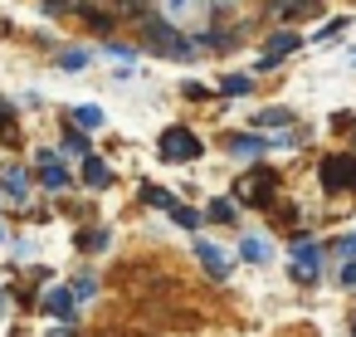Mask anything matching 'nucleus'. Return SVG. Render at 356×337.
<instances>
[{"label": "nucleus", "instance_id": "f257e3e1", "mask_svg": "<svg viewBox=\"0 0 356 337\" xmlns=\"http://www.w3.org/2000/svg\"><path fill=\"white\" fill-rule=\"evenodd\" d=\"M142 45L152 49V54H166V59H191L200 45L195 40H186L171 20H161V15H152V20H142Z\"/></svg>", "mask_w": 356, "mask_h": 337}, {"label": "nucleus", "instance_id": "f03ea898", "mask_svg": "<svg viewBox=\"0 0 356 337\" xmlns=\"http://www.w3.org/2000/svg\"><path fill=\"white\" fill-rule=\"evenodd\" d=\"M156 157H161V162H171V166H186V162H200V157H205V142H200L191 127H181V123H176V127H166V132H161Z\"/></svg>", "mask_w": 356, "mask_h": 337}, {"label": "nucleus", "instance_id": "7ed1b4c3", "mask_svg": "<svg viewBox=\"0 0 356 337\" xmlns=\"http://www.w3.org/2000/svg\"><path fill=\"white\" fill-rule=\"evenodd\" d=\"M317 181L327 196H341V191H356V152H327L317 162Z\"/></svg>", "mask_w": 356, "mask_h": 337}, {"label": "nucleus", "instance_id": "20e7f679", "mask_svg": "<svg viewBox=\"0 0 356 337\" xmlns=\"http://www.w3.org/2000/svg\"><path fill=\"white\" fill-rule=\"evenodd\" d=\"M273 191H278V171L273 166H254L249 176L234 181V201L239 205H273Z\"/></svg>", "mask_w": 356, "mask_h": 337}, {"label": "nucleus", "instance_id": "39448f33", "mask_svg": "<svg viewBox=\"0 0 356 337\" xmlns=\"http://www.w3.org/2000/svg\"><path fill=\"white\" fill-rule=\"evenodd\" d=\"M298 49H302V35H298V30H273L254 69H259V74H273V69H278V64H283L288 54H298Z\"/></svg>", "mask_w": 356, "mask_h": 337}, {"label": "nucleus", "instance_id": "423d86ee", "mask_svg": "<svg viewBox=\"0 0 356 337\" xmlns=\"http://www.w3.org/2000/svg\"><path fill=\"white\" fill-rule=\"evenodd\" d=\"M225 147H229V157H239V162H259V157H264L273 142H268L264 132H234Z\"/></svg>", "mask_w": 356, "mask_h": 337}, {"label": "nucleus", "instance_id": "0eeeda50", "mask_svg": "<svg viewBox=\"0 0 356 337\" xmlns=\"http://www.w3.org/2000/svg\"><path fill=\"white\" fill-rule=\"evenodd\" d=\"M195 259L205 264V274H210L215 283H225V279H229V259H225V254H220L210 240H195Z\"/></svg>", "mask_w": 356, "mask_h": 337}, {"label": "nucleus", "instance_id": "6e6552de", "mask_svg": "<svg viewBox=\"0 0 356 337\" xmlns=\"http://www.w3.org/2000/svg\"><path fill=\"white\" fill-rule=\"evenodd\" d=\"M44 313L74 322V318H79V293H74V288H49V293H44Z\"/></svg>", "mask_w": 356, "mask_h": 337}, {"label": "nucleus", "instance_id": "1a4fd4ad", "mask_svg": "<svg viewBox=\"0 0 356 337\" xmlns=\"http://www.w3.org/2000/svg\"><path fill=\"white\" fill-rule=\"evenodd\" d=\"M79 176H83L88 191H108V186H113V166H108L103 157H93V152L83 157V171H79Z\"/></svg>", "mask_w": 356, "mask_h": 337}, {"label": "nucleus", "instance_id": "9d476101", "mask_svg": "<svg viewBox=\"0 0 356 337\" xmlns=\"http://www.w3.org/2000/svg\"><path fill=\"white\" fill-rule=\"evenodd\" d=\"M322 6V0H268V10L278 15V20H302V15H312Z\"/></svg>", "mask_w": 356, "mask_h": 337}, {"label": "nucleus", "instance_id": "9b49d317", "mask_svg": "<svg viewBox=\"0 0 356 337\" xmlns=\"http://www.w3.org/2000/svg\"><path fill=\"white\" fill-rule=\"evenodd\" d=\"M293 123H298L293 108H259V113H254V127H259V132H264V127H293Z\"/></svg>", "mask_w": 356, "mask_h": 337}, {"label": "nucleus", "instance_id": "f8f14e48", "mask_svg": "<svg viewBox=\"0 0 356 337\" xmlns=\"http://www.w3.org/2000/svg\"><path fill=\"white\" fill-rule=\"evenodd\" d=\"M346 30H351V15H332V20H327V25L312 35V45H337Z\"/></svg>", "mask_w": 356, "mask_h": 337}, {"label": "nucleus", "instance_id": "ddd939ff", "mask_svg": "<svg viewBox=\"0 0 356 337\" xmlns=\"http://www.w3.org/2000/svg\"><path fill=\"white\" fill-rule=\"evenodd\" d=\"M234 215H239V201H225V196H215V201L205 205V220H215V225H234Z\"/></svg>", "mask_w": 356, "mask_h": 337}, {"label": "nucleus", "instance_id": "4468645a", "mask_svg": "<svg viewBox=\"0 0 356 337\" xmlns=\"http://www.w3.org/2000/svg\"><path fill=\"white\" fill-rule=\"evenodd\" d=\"M195 45H200V49H215V54H225V49H234V45H239V35H234V30H229V35H225V30H205Z\"/></svg>", "mask_w": 356, "mask_h": 337}, {"label": "nucleus", "instance_id": "2eb2a0df", "mask_svg": "<svg viewBox=\"0 0 356 337\" xmlns=\"http://www.w3.org/2000/svg\"><path fill=\"white\" fill-rule=\"evenodd\" d=\"M220 93H225V98H249V93H254V79H249V74H225V79H220Z\"/></svg>", "mask_w": 356, "mask_h": 337}, {"label": "nucleus", "instance_id": "dca6fc26", "mask_svg": "<svg viewBox=\"0 0 356 337\" xmlns=\"http://www.w3.org/2000/svg\"><path fill=\"white\" fill-rule=\"evenodd\" d=\"M142 205H152V210H166V215H171L176 196H171L166 186H152V181H147V186H142Z\"/></svg>", "mask_w": 356, "mask_h": 337}, {"label": "nucleus", "instance_id": "f3484780", "mask_svg": "<svg viewBox=\"0 0 356 337\" xmlns=\"http://www.w3.org/2000/svg\"><path fill=\"white\" fill-rule=\"evenodd\" d=\"M59 152H64V157H88L93 147H88V137H83L79 127H69V123H64V147H59Z\"/></svg>", "mask_w": 356, "mask_h": 337}, {"label": "nucleus", "instance_id": "a211bd4d", "mask_svg": "<svg viewBox=\"0 0 356 337\" xmlns=\"http://www.w3.org/2000/svg\"><path fill=\"white\" fill-rule=\"evenodd\" d=\"M239 259H244V264H264V259H268V244H264L259 235H244V240H239Z\"/></svg>", "mask_w": 356, "mask_h": 337}, {"label": "nucleus", "instance_id": "6ab92c4d", "mask_svg": "<svg viewBox=\"0 0 356 337\" xmlns=\"http://www.w3.org/2000/svg\"><path fill=\"white\" fill-rule=\"evenodd\" d=\"M288 279L302 283V288H312V283L322 279V264H302V259H293V264H288Z\"/></svg>", "mask_w": 356, "mask_h": 337}, {"label": "nucleus", "instance_id": "aec40b11", "mask_svg": "<svg viewBox=\"0 0 356 337\" xmlns=\"http://www.w3.org/2000/svg\"><path fill=\"white\" fill-rule=\"evenodd\" d=\"M44 186H49V191H69V186H74V176H69L59 162H49V166H44Z\"/></svg>", "mask_w": 356, "mask_h": 337}, {"label": "nucleus", "instance_id": "412c9836", "mask_svg": "<svg viewBox=\"0 0 356 337\" xmlns=\"http://www.w3.org/2000/svg\"><path fill=\"white\" fill-rule=\"evenodd\" d=\"M171 220H176L181 230H200V225H205V215L191 210V205H171Z\"/></svg>", "mask_w": 356, "mask_h": 337}, {"label": "nucleus", "instance_id": "4be33fe9", "mask_svg": "<svg viewBox=\"0 0 356 337\" xmlns=\"http://www.w3.org/2000/svg\"><path fill=\"white\" fill-rule=\"evenodd\" d=\"M6 191H10V201H25L30 191H25V171L20 166H6Z\"/></svg>", "mask_w": 356, "mask_h": 337}, {"label": "nucleus", "instance_id": "5701e85b", "mask_svg": "<svg viewBox=\"0 0 356 337\" xmlns=\"http://www.w3.org/2000/svg\"><path fill=\"white\" fill-rule=\"evenodd\" d=\"M108 240H113V235H108V225L83 230V235H79V249H108Z\"/></svg>", "mask_w": 356, "mask_h": 337}, {"label": "nucleus", "instance_id": "b1692460", "mask_svg": "<svg viewBox=\"0 0 356 337\" xmlns=\"http://www.w3.org/2000/svg\"><path fill=\"white\" fill-rule=\"evenodd\" d=\"M79 15H83L98 35H108V30H113V15H103V10H93V6H79Z\"/></svg>", "mask_w": 356, "mask_h": 337}, {"label": "nucleus", "instance_id": "393cba45", "mask_svg": "<svg viewBox=\"0 0 356 337\" xmlns=\"http://www.w3.org/2000/svg\"><path fill=\"white\" fill-rule=\"evenodd\" d=\"M74 123H79V127H103V113H98L93 103H79V108H74Z\"/></svg>", "mask_w": 356, "mask_h": 337}, {"label": "nucleus", "instance_id": "a878e982", "mask_svg": "<svg viewBox=\"0 0 356 337\" xmlns=\"http://www.w3.org/2000/svg\"><path fill=\"white\" fill-rule=\"evenodd\" d=\"M337 283H341L346 293H356V254H351V259H341V269H337Z\"/></svg>", "mask_w": 356, "mask_h": 337}, {"label": "nucleus", "instance_id": "bb28decb", "mask_svg": "<svg viewBox=\"0 0 356 337\" xmlns=\"http://www.w3.org/2000/svg\"><path fill=\"white\" fill-rule=\"evenodd\" d=\"M59 64H64V69H69V74H79V69H83V64H88V54H83V49H69V54H64V59H59Z\"/></svg>", "mask_w": 356, "mask_h": 337}, {"label": "nucleus", "instance_id": "cd10ccee", "mask_svg": "<svg viewBox=\"0 0 356 337\" xmlns=\"http://www.w3.org/2000/svg\"><path fill=\"white\" fill-rule=\"evenodd\" d=\"M332 254H341V259H351V254H356V235H341V240L332 244Z\"/></svg>", "mask_w": 356, "mask_h": 337}, {"label": "nucleus", "instance_id": "c85d7f7f", "mask_svg": "<svg viewBox=\"0 0 356 337\" xmlns=\"http://www.w3.org/2000/svg\"><path fill=\"white\" fill-rule=\"evenodd\" d=\"M181 93H186V98H195V103H200V98H210V88H205V84H195V79H191Z\"/></svg>", "mask_w": 356, "mask_h": 337}, {"label": "nucleus", "instance_id": "c756f323", "mask_svg": "<svg viewBox=\"0 0 356 337\" xmlns=\"http://www.w3.org/2000/svg\"><path fill=\"white\" fill-rule=\"evenodd\" d=\"M0 142H15V118H10V113L0 118Z\"/></svg>", "mask_w": 356, "mask_h": 337}, {"label": "nucleus", "instance_id": "7c9ffc66", "mask_svg": "<svg viewBox=\"0 0 356 337\" xmlns=\"http://www.w3.org/2000/svg\"><path fill=\"white\" fill-rule=\"evenodd\" d=\"M83 0H44V10H79Z\"/></svg>", "mask_w": 356, "mask_h": 337}, {"label": "nucleus", "instance_id": "2f4dec72", "mask_svg": "<svg viewBox=\"0 0 356 337\" xmlns=\"http://www.w3.org/2000/svg\"><path fill=\"white\" fill-rule=\"evenodd\" d=\"M49 337H74V327H59V332H49Z\"/></svg>", "mask_w": 356, "mask_h": 337}, {"label": "nucleus", "instance_id": "473e14b6", "mask_svg": "<svg viewBox=\"0 0 356 337\" xmlns=\"http://www.w3.org/2000/svg\"><path fill=\"white\" fill-rule=\"evenodd\" d=\"M210 6H215V10H225V6H234V0H210Z\"/></svg>", "mask_w": 356, "mask_h": 337}, {"label": "nucleus", "instance_id": "72a5a7b5", "mask_svg": "<svg viewBox=\"0 0 356 337\" xmlns=\"http://www.w3.org/2000/svg\"><path fill=\"white\" fill-rule=\"evenodd\" d=\"M346 332H351V337H356V313H351V322H346Z\"/></svg>", "mask_w": 356, "mask_h": 337}, {"label": "nucleus", "instance_id": "f704fd0d", "mask_svg": "<svg viewBox=\"0 0 356 337\" xmlns=\"http://www.w3.org/2000/svg\"><path fill=\"white\" fill-rule=\"evenodd\" d=\"M6 113H10V103H6V98H0V118H6Z\"/></svg>", "mask_w": 356, "mask_h": 337}, {"label": "nucleus", "instance_id": "c9c22d12", "mask_svg": "<svg viewBox=\"0 0 356 337\" xmlns=\"http://www.w3.org/2000/svg\"><path fill=\"white\" fill-rule=\"evenodd\" d=\"M351 147H356V137H351Z\"/></svg>", "mask_w": 356, "mask_h": 337}, {"label": "nucleus", "instance_id": "e433bc0d", "mask_svg": "<svg viewBox=\"0 0 356 337\" xmlns=\"http://www.w3.org/2000/svg\"><path fill=\"white\" fill-rule=\"evenodd\" d=\"M0 240H6V235H0Z\"/></svg>", "mask_w": 356, "mask_h": 337}]
</instances>
